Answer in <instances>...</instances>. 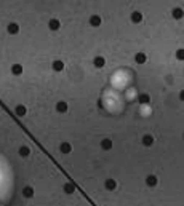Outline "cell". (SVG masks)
<instances>
[{
	"instance_id": "cell-23",
	"label": "cell",
	"mask_w": 184,
	"mask_h": 206,
	"mask_svg": "<svg viewBox=\"0 0 184 206\" xmlns=\"http://www.w3.org/2000/svg\"><path fill=\"white\" fill-rule=\"evenodd\" d=\"M23 193H24V197H32V195H34V188L32 187H24V190H23Z\"/></svg>"
},
{
	"instance_id": "cell-25",
	"label": "cell",
	"mask_w": 184,
	"mask_h": 206,
	"mask_svg": "<svg viewBox=\"0 0 184 206\" xmlns=\"http://www.w3.org/2000/svg\"><path fill=\"white\" fill-rule=\"evenodd\" d=\"M64 190H66V192H69V193H72V192H74V185H71V184H67V185L64 187Z\"/></svg>"
},
{
	"instance_id": "cell-20",
	"label": "cell",
	"mask_w": 184,
	"mask_h": 206,
	"mask_svg": "<svg viewBox=\"0 0 184 206\" xmlns=\"http://www.w3.org/2000/svg\"><path fill=\"white\" fill-rule=\"evenodd\" d=\"M12 72L15 75H21L23 74V66H19V64H15L13 67H12Z\"/></svg>"
},
{
	"instance_id": "cell-16",
	"label": "cell",
	"mask_w": 184,
	"mask_h": 206,
	"mask_svg": "<svg viewBox=\"0 0 184 206\" xmlns=\"http://www.w3.org/2000/svg\"><path fill=\"white\" fill-rule=\"evenodd\" d=\"M18 153L21 155V157H27V155L31 153V150H29V147H27V146H21L19 150H18Z\"/></svg>"
},
{
	"instance_id": "cell-9",
	"label": "cell",
	"mask_w": 184,
	"mask_h": 206,
	"mask_svg": "<svg viewBox=\"0 0 184 206\" xmlns=\"http://www.w3.org/2000/svg\"><path fill=\"white\" fill-rule=\"evenodd\" d=\"M138 101H139V104H150V96L149 94H139L138 96Z\"/></svg>"
},
{
	"instance_id": "cell-10",
	"label": "cell",
	"mask_w": 184,
	"mask_h": 206,
	"mask_svg": "<svg viewBox=\"0 0 184 206\" xmlns=\"http://www.w3.org/2000/svg\"><path fill=\"white\" fill-rule=\"evenodd\" d=\"M146 184H147L149 187H155V185H157V177H155L154 174L147 176V177H146Z\"/></svg>"
},
{
	"instance_id": "cell-11",
	"label": "cell",
	"mask_w": 184,
	"mask_h": 206,
	"mask_svg": "<svg viewBox=\"0 0 184 206\" xmlns=\"http://www.w3.org/2000/svg\"><path fill=\"white\" fill-rule=\"evenodd\" d=\"M90 24L94 26V27H99V26H101V18H99L98 14H93L90 18Z\"/></svg>"
},
{
	"instance_id": "cell-2",
	"label": "cell",
	"mask_w": 184,
	"mask_h": 206,
	"mask_svg": "<svg viewBox=\"0 0 184 206\" xmlns=\"http://www.w3.org/2000/svg\"><path fill=\"white\" fill-rule=\"evenodd\" d=\"M125 105L126 104L119 91H114L109 86L104 88V91L101 94V107L106 112H109L112 115H120L125 110Z\"/></svg>"
},
{
	"instance_id": "cell-4",
	"label": "cell",
	"mask_w": 184,
	"mask_h": 206,
	"mask_svg": "<svg viewBox=\"0 0 184 206\" xmlns=\"http://www.w3.org/2000/svg\"><path fill=\"white\" fill-rule=\"evenodd\" d=\"M138 96H139V91L136 90L135 86H128L126 90L122 93V98H123L125 104H133L138 101Z\"/></svg>"
},
{
	"instance_id": "cell-12",
	"label": "cell",
	"mask_w": 184,
	"mask_h": 206,
	"mask_svg": "<svg viewBox=\"0 0 184 206\" xmlns=\"http://www.w3.org/2000/svg\"><path fill=\"white\" fill-rule=\"evenodd\" d=\"M63 69H64V63H63V61H59V59H56V61L53 63V70L61 72Z\"/></svg>"
},
{
	"instance_id": "cell-14",
	"label": "cell",
	"mask_w": 184,
	"mask_h": 206,
	"mask_svg": "<svg viewBox=\"0 0 184 206\" xmlns=\"http://www.w3.org/2000/svg\"><path fill=\"white\" fill-rule=\"evenodd\" d=\"M146 54L144 53H136V58H135V61H136V64H144L146 63Z\"/></svg>"
},
{
	"instance_id": "cell-17",
	"label": "cell",
	"mask_w": 184,
	"mask_h": 206,
	"mask_svg": "<svg viewBox=\"0 0 184 206\" xmlns=\"http://www.w3.org/2000/svg\"><path fill=\"white\" fill-rule=\"evenodd\" d=\"M15 110H16V114H18L19 117H24L27 114V107H26V105H18Z\"/></svg>"
},
{
	"instance_id": "cell-3",
	"label": "cell",
	"mask_w": 184,
	"mask_h": 206,
	"mask_svg": "<svg viewBox=\"0 0 184 206\" xmlns=\"http://www.w3.org/2000/svg\"><path fill=\"white\" fill-rule=\"evenodd\" d=\"M131 82H133V70L126 69V67H120V69H115L110 74L109 88H112L114 91L123 93L128 86H131Z\"/></svg>"
},
{
	"instance_id": "cell-22",
	"label": "cell",
	"mask_w": 184,
	"mask_h": 206,
	"mask_svg": "<svg viewBox=\"0 0 184 206\" xmlns=\"http://www.w3.org/2000/svg\"><path fill=\"white\" fill-rule=\"evenodd\" d=\"M50 29L58 31L59 29V21L58 19H51V21H50Z\"/></svg>"
},
{
	"instance_id": "cell-5",
	"label": "cell",
	"mask_w": 184,
	"mask_h": 206,
	"mask_svg": "<svg viewBox=\"0 0 184 206\" xmlns=\"http://www.w3.org/2000/svg\"><path fill=\"white\" fill-rule=\"evenodd\" d=\"M154 114V107L150 104H139L138 107V115L143 117V118H149V117H152Z\"/></svg>"
},
{
	"instance_id": "cell-8",
	"label": "cell",
	"mask_w": 184,
	"mask_h": 206,
	"mask_svg": "<svg viewBox=\"0 0 184 206\" xmlns=\"http://www.w3.org/2000/svg\"><path fill=\"white\" fill-rule=\"evenodd\" d=\"M104 187L107 188V190H115L117 188V181H112V179H107L104 182Z\"/></svg>"
},
{
	"instance_id": "cell-21",
	"label": "cell",
	"mask_w": 184,
	"mask_h": 206,
	"mask_svg": "<svg viewBox=\"0 0 184 206\" xmlns=\"http://www.w3.org/2000/svg\"><path fill=\"white\" fill-rule=\"evenodd\" d=\"M101 147L104 150H109L110 147H112V141H110V139H104V141L101 142Z\"/></svg>"
},
{
	"instance_id": "cell-19",
	"label": "cell",
	"mask_w": 184,
	"mask_h": 206,
	"mask_svg": "<svg viewBox=\"0 0 184 206\" xmlns=\"http://www.w3.org/2000/svg\"><path fill=\"white\" fill-rule=\"evenodd\" d=\"M8 32H10V34H18V32H19V26L12 23V24L8 26Z\"/></svg>"
},
{
	"instance_id": "cell-13",
	"label": "cell",
	"mask_w": 184,
	"mask_h": 206,
	"mask_svg": "<svg viewBox=\"0 0 184 206\" xmlns=\"http://www.w3.org/2000/svg\"><path fill=\"white\" fill-rule=\"evenodd\" d=\"M130 18H131V21H133L135 24H138V23H141V21H143V14L138 13V11H135V13L130 16Z\"/></svg>"
},
{
	"instance_id": "cell-24",
	"label": "cell",
	"mask_w": 184,
	"mask_h": 206,
	"mask_svg": "<svg viewBox=\"0 0 184 206\" xmlns=\"http://www.w3.org/2000/svg\"><path fill=\"white\" fill-rule=\"evenodd\" d=\"M173 16H175L176 19H179L181 16H182V11H181V8H175V10H173Z\"/></svg>"
},
{
	"instance_id": "cell-15",
	"label": "cell",
	"mask_w": 184,
	"mask_h": 206,
	"mask_svg": "<svg viewBox=\"0 0 184 206\" xmlns=\"http://www.w3.org/2000/svg\"><path fill=\"white\" fill-rule=\"evenodd\" d=\"M59 150L63 153H69L71 150H72V146H71L69 142H63V144H61V147H59Z\"/></svg>"
},
{
	"instance_id": "cell-18",
	"label": "cell",
	"mask_w": 184,
	"mask_h": 206,
	"mask_svg": "<svg viewBox=\"0 0 184 206\" xmlns=\"http://www.w3.org/2000/svg\"><path fill=\"white\" fill-rule=\"evenodd\" d=\"M56 110L59 114H64L66 110H67V104H66V102H58L56 104Z\"/></svg>"
},
{
	"instance_id": "cell-1",
	"label": "cell",
	"mask_w": 184,
	"mask_h": 206,
	"mask_svg": "<svg viewBox=\"0 0 184 206\" xmlns=\"http://www.w3.org/2000/svg\"><path fill=\"white\" fill-rule=\"evenodd\" d=\"M13 171L8 160L0 155V200L7 203L13 192Z\"/></svg>"
},
{
	"instance_id": "cell-6",
	"label": "cell",
	"mask_w": 184,
	"mask_h": 206,
	"mask_svg": "<svg viewBox=\"0 0 184 206\" xmlns=\"http://www.w3.org/2000/svg\"><path fill=\"white\" fill-rule=\"evenodd\" d=\"M93 64H94V67H98V69L104 67V66H106V59H104V56H96V58L93 59Z\"/></svg>"
},
{
	"instance_id": "cell-7",
	"label": "cell",
	"mask_w": 184,
	"mask_h": 206,
	"mask_svg": "<svg viewBox=\"0 0 184 206\" xmlns=\"http://www.w3.org/2000/svg\"><path fill=\"white\" fill-rule=\"evenodd\" d=\"M154 142H155V139H154V136H152V134H144V136H143V144H144L146 147L152 146Z\"/></svg>"
}]
</instances>
